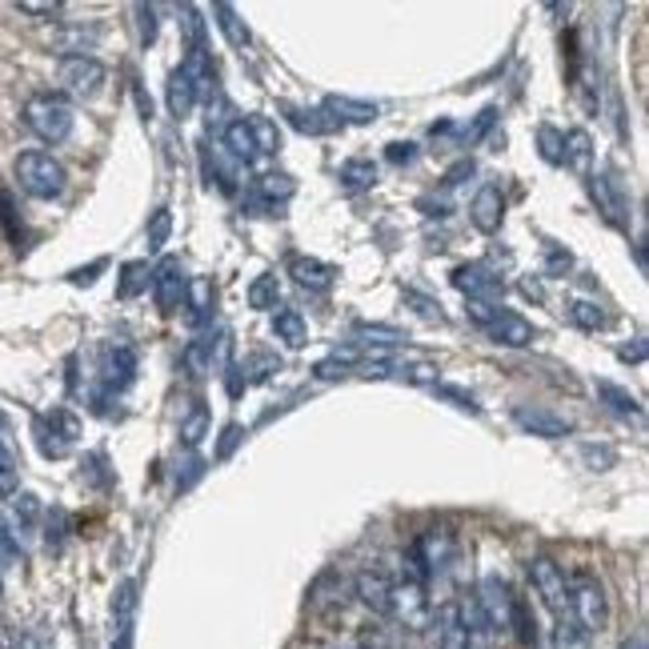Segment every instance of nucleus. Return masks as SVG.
<instances>
[{"instance_id":"1","label":"nucleus","mask_w":649,"mask_h":649,"mask_svg":"<svg viewBox=\"0 0 649 649\" xmlns=\"http://www.w3.org/2000/svg\"><path fill=\"white\" fill-rule=\"evenodd\" d=\"M389 617H397L401 629L421 634L433 622V605H429V577L421 574L413 553H405L401 577H393V598H389Z\"/></svg>"},{"instance_id":"2","label":"nucleus","mask_w":649,"mask_h":649,"mask_svg":"<svg viewBox=\"0 0 649 649\" xmlns=\"http://www.w3.org/2000/svg\"><path fill=\"white\" fill-rule=\"evenodd\" d=\"M13 177L37 201H57L64 193V184H69V172H64L61 160L52 157V153H40V148H28V153L16 157Z\"/></svg>"},{"instance_id":"3","label":"nucleus","mask_w":649,"mask_h":649,"mask_svg":"<svg viewBox=\"0 0 649 649\" xmlns=\"http://www.w3.org/2000/svg\"><path fill=\"white\" fill-rule=\"evenodd\" d=\"M569 586V617H574L586 634H601L610 625V598H605V586L589 569H577V574L565 577Z\"/></svg>"},{"instance_id":"4","label":"nucleus","mask_w":649,"mask_h":649,"mask_svg":"<svg viewBox=\"0 0 649 649\" xmlns=\"http://www.w3.org/2000/svg\"><path fill=\"white\" fill-rule=\"evenodd\" d=\"M25 124H28V133L40 136L45 145H61V141H69V133H73L76 112L61 93H37V97H28L25 105Z\"/></svg>"},{"instance_id":"5","label":"nucleus","mask_w":649,"mask_h":649,"mask_svg":"<svg viewBox=\"0 0 649 649\" xmlns=\"http://www.w3.org/2000/svg\"><path fill=\"white\" fill-rule=\"evenodd\" d=\"M33 429H37V449L49 457V461H61V457L73 454L76 437H81V421H76V413H69V409H52V413L37 417Z\"/></svg>"},{"instance_id":"6","label":"nucleus","mask_w":649,"mask_h":649,"mask_svg":"<svg viewBox=\"0 0 649 649\" xmlns=\"http://www.w3.org/2000/svg\"><path fill=\"white\" fill-rule=\"evenodd\" d=\"M57 81H61V88L73 100H93V97H100V88H105V81H109V69H105L97 57L76 52V57H64L61 61Z\"/></svg>"},{"instance_id":"7","label":"nucleus","mask_w":649,"mask_h":649,"mask_svg":"<svg viewBox=\"0 0 649 649\" xmlns=\"http://www.w3.org/2000/svg\"><path fill=\"white\" fill-rule=\"evenodd\" d=\"M136 381V349L124 341H112L105 345V357H100V389H97V409L105 397H117V393H124L129 385Z\"/></svg>"},{"instance_id":"8","label":"nucleus","mask_w":649,"mask_h":649,"mask_svg":"<svg viewBox=\"0 0 649 649\" xmlns=\"http://www.w3.org/2000/svg\"><path fill=\"white\" fill-rule=\"evenodd\" d=\"M529 581H533L541 605H545L553 617H565V613H569V586H565V569L553 562V557H533V562H529Z\"/></svg>"},{"instance_id":"9","label":"nucleus","mask_w":649,"mask_h":649,"mask_svg":"<svg viewBox=\"0 0 649 649\" xmlns=\"http://www.w3.org/2000/svg\"><path fill=\"white\" fill-rule=\"evenodd\" d=\"M153 297H157V309L165 313V317H172V313H181L184 305V289H189V277H184V265L181 257H172V253H165V257L157 261V269H153Z\"/></svg>"},{"instance_id":"10","label":"nucleus","mask_w":649,"mask_h":649,"mask_svg":"<svg viewBox=\"0 0 649 649\" xmlns=\"http://www.w3.org/2000/svg\"><path fill=\"white\" fill-rule=\"evenodd\" d=\"M473 598H478L481 613H485V622H490V629L497 634V641H502V637L509 634V613H514V589L505 586V581H502L497 574H490L478 589H473Z\"/></svg>"},{"instance_id":"11","label":"nucleus","mask_w":649,"mask_h":649,"mask_svg":"<svg viewBox=\"0 0 649 649\" xmlns=\"http://www.w3.org/2000/svg\"><path fill=\"white\" fill-rule=\"evenodd\" d=\"M454 289H461L469 301H485V305H502V297H505L502 273H493L490 265H481V261H473V265H457Z\"/></svg>"},{"instance_id":"12","label":"nucleus","mask_w":649,"mask_h":649,"mask_svg":"<svg viewBox=\"0 0 649 649\" xmlns=\"http://www.w3.org/2000/svg\"><path fill=\"white\" fill-rule=\"evenodd\" d=\"M481 329H485V337H490V341L505 345V349H526V345L538 341V329H533V325H529L521 313H514V309H497V313H493V317L485 321Z\"/></svg>"},{"instance_id":"13","label":"nucleus","mask_w":649,"mask_h":649,"mask_svg":"<svg viewBox=\"0 0 649 649\" xmlns=\"http://www.w3.org/2000/svg\"><path fill=\"white\" fill-rule=\"evenodd\" d=\"M353 598L365 605L369 613L377 617H389V598H393V577L381 569V565H365L361 574L353 577Z\"/></svg>"},{"instance_id":"14","label":"nucleus","mask_w":649,"mask_h":649,"mask_svg":"<svg viewBox=\"0 0 649 649\" xmlns=\"http://www.w3.org/2000/svg\"><path fill=\"white\" fill-rule=\"evenodd\" d=\"M514 421L517 429H526L533 437H545V442H562V437L574 433V421H569V417L553 413V409H541V405H517Z\"/></svg>"},{"instance_id":"15","label":"nucleus","mask_w":649,"mask_h":649,"mask_svg":"<svg viewBox=\"0 0 649 649\" xmlns=\"http://www.w3.org/2000/svg\"><path fill=\"white\" fill-rule=\"evenodd\" d=\"M589 196L598 201L601 217L622 229L625 213H629V196H625L622 181H617V177H610V172H589Z\"/></svg>"},{"instance_id":"16","label":"nucleus","mask_w":649,"mask_h":649,"mask_svg":"<svg viewBox=\"0 0 649 649\" xmlns=\"http://www.w3.org/2000/svg\"><path fill=\"white\" fill-rule=\"evenodd\" d=\"M409 553L417 557L421 574L437 577V574H445V565H449V557H454V538H449L445 529H429V533H421V538L413 541V550Z\"/></svg>"},{"instance_id":"17","label":"nucleus","mask_w":649,"mask_h":649,"mask_svg":"<svg viewBox=\"0 0 649 649\" xmlns=\"http://www.w3.org/2000/svg\"><path fill=\"white\" fill-rule=\"evenodd\" d=\"M469 221L478 233H497L505 221V196L497 184H481L478 196H473V205H469Z\"/></svg>"},{"instance_id":"18","label":"nucleus","mask_w":649,"mask_h":649,"mask_svg":"<svg viewBox=\"0 0 649 649\" xmlns=\"http://www.w3.org/2000/svg\"><path fill=\"white\" fill-rule=\"evenodd\" d=\"M289 277L309 293H329L333 281H337V269L317 257H289Z\"/></svg>"},{"instance_id":"19","label":"nucleus","mask_w":649,"mask_h":649,"mask_svg":"<svg viewBox=\"0 0 649 649\" xmlns=\"http://www.w3.org/2000/svg\"><path fill=\"white\" fill-rule=\"evenodd\" d=\"M293 193H297V181L289 177V172H261L257 181H253V205H261V208L285 205Z\"/></svg>"},{"instance_id":"20","label":"nucleus","mask_w":649,"mask_h":649,"mask_svg":"<svg viewBox=\"0 0 649 649\" xmlns=\"http://www.w3.org/2000/svg\"><path fill=\"white\" fill-rule=\"evenodd\" d=\"M189 309V325L193 329H201V325H208V317H213V309H217V289H213V281H205V277H196V281H189V289H184V305Z\"/></svg>"},{"instance_id":"21","label":"nucleus","mask_w":649,"mask_h":649,"mask_svg":"<svg viewBox=\"0 0 649 649\" xmlns=\"http://www.w3.org/2000/svg\"><path fill=\"white\" fill-rule=\"evenodd\" d=\"M437 649H469V634L466 622H461V610H457V598L445 601L442 613H437Z\"/></svg>"},{"instance_id":"22","label":"nucleus","mask_w":649,"mask_h":649,"mask_svg":"<svg viewBox=\"0 0 649 649\" xmlns=\"http://www.w3.org/2000/svg\"><path fill=\"white\" fill-rule=\"evenodd\" d=\"M325 112H329L341 129L345 124H369V121H377L381 117L377 105H369V100H353V97H329L325 100Z\"/></svg>"},{"instance_id":"23","label":"nucleus","mask_w":649,"mask_h":649,"mask_svg":"<svg viewBox=\"0 0 649 649\" xmlns=\"http://www.w3.org/2000/svg\"><path fill=\"white\" fill-rule=\"evenodd\" d=\"M133 601H136V586L133 581H121L117 601H112V613H117V641H112V649H133Z\"/></svg>"},{"instance_id":"24","label":"nucleus","mask_w":649,"mask_h":649,"mask_svg":"<svg viewBox=\"0 0 649 649\" xmlns=\"http://www.w3.org/2000/svg\"><path fill=\"white\" fill-rule=\"evenodd\" d=\"M9 521H13L16 541H28L40 526V502L33 493H16L13 505H9Z\"/></svg>"},{"instance_id":"25","label":"nucleus","mask_w":649,"mask_h":649,"mask_svg":"<svg viewBox=\"0 0 649 649\" xmlns=\"http://www.w3.org/2000/svg\"><path fill=\"white\" fill-rule=\"evenodd\" d=\"M273 333H277V341H285L289 349H301L309 341V325L305 317L289 305H277L273 309Z\"/></svg>"},{"instance_id":"26","label":"nucleus","mask_w":649,"mask_h":649,"mask_svg":"<svg viewBox=\"0 0 649 649\" xmlns=\"http://www.w3.org/2000/svg\"><path fill=\"white\" fill-rule=\"evenodd\" d=\"M165 105H169V112L177 117V121H184V117H189V112H193L196 105H201V100H196L193 81H189V76H184L181 69H177V73L169 76V88H165Z\"/></svg>"},{"instance_id":"27","label":"nucleus","mask_w":649,"mask_h":649,"mask_svg":"<svg viewBox=\"0 0 649 649\" xmlns=\"http://www.w3.org/2000/svg\"><path fill=\"white\" fill-rule=\"evenodd\" d=\"M221 141H225V153H229L233 160H241V165H253V160H257V145H253V133H249L245 117L225 124Z\"/></svg>"},{"instance_id":"28","label":"nucleus","mask_w":649,"mask_h":649,"mask_svg":"<svg viewBox=\"0 0 649 649\" xmlns=\"http://www.w3.org/2000/svg\"><path fill=\"white\" fill-rule=\"evenodd\" d=\"M217 337L213 333H201L196 341H189V349H184V369L193 373V377H205V373H213V361H217Z\"/></svg>"},{"instance_id":"29","label":"nucleus","mask_w":649,"mask_h":649,"mask_svg":"<svg viewBox=\"0 0 649 649\" xmlns=\"http://www.w3.org/2000/svg\"><path fill=\"white\" fill-rule=\"evenodd\" d=\"M337 181H341V189H349V193H365V189L377 184V165L365 157L345 160L341 172H337Z\"/></svg>"},{"instance_id":"30","label":"nucleus","mask_w":649,"mask_h":649,"mask_svg":"<svg viewBox=\"0 0 649 649\" xmlns=\"http://www.w3.org/2000/svg\"><path fill=\"white\" fill-rule=\"evenodd\" d=\"M550 649H593L589 634L581 625L565 613V617H553V629H550Z\"/></svg>"},{"instance_id":"31","label":"nucleus","mask_w":649,"mask_h":649,"mask_svg":"<svg viewBox=\"0 0 649 649\" xmlns=\"http://www.w3.org/2000/svg\"><path fill=\"white\" fill-rule=\"evenodd\" d=\"M289 124H293L297 133H309V136H329L341 129L325 109H289Z\"/></svg>"},{"instance_id":"32","label":"nucleus","mask_w":649,"mask_h":649,"mask_svg":"<svg viewBox=\"0 0 649 649\" xmlns=\"http://www.w3.org/2000/svg\"><path fill=\"white\" fill-rule=\"evenodd\" d=\"M16 490V454H13V429L9 417L0 413V493Z\"/></svg>"},{"instance_id":"33","label":"nucleus","mask_w":649,"mask_h":649,"mask_svg":"<svg viewBox=\"0 0 649 649\" xmlns=\"http://www.w3.org/2000/svg\"><path fill=\"white\" fill-rule=\"evenodd\" d=\"M598 397L610 405V413H617V417H641V401H637L629 389L613 385V381H598Z\"/></svg>"},{"instance_id":"34","label":"nucleus","mask_w":649,"mask_h":649,"mask_svg":"<svg viewBox=\"0 0 649 649\" xmlns=\"http://www.w3.org/2000/svg\"><path fill=\"white\" fill-rule=\"evenodd\" d=\"M509 634L521 641V649H538V622H533V610H529L521 598H514V613H509Z\"/></svg>"},{"instance_id":"35","label":"nucleus","mask_w":649,"mask_h":649,"mask_svg":"<svg viewBox=\"0 0 649 649\" xmlns=\"http://www.w3.org/2000/svg\"><path fill=\"white\" fill-rule=\"evenodd\" d=\"M249 133H253V145H257V157H277L281 148V129L269 117H249Z\"/></svg>"},{"instance_id":"36","label":"nucleus","mask_w":649,"mask_h":649,"mask_svg":"<svg viewBox=\"0 0 649 649\" xmlns=\"http://www.w3.org/2000/svg\"><path fill=\"white\" fill-rule=\"evenodd\" d=\"M589 160H593V141H589L586 129H574V133L565 136L562 165H569L574 172H589Z\"/></svg>"},{"instance_id":"37","label":"nucleus","mask_w":649,"mask_h":649,"mask_svg":"<svg viewBox=\"0 0 649 649\" xmlns=\"http://www.w3.org/2000/svg\"><path fill=\"white\" fill-rule=\"evenodd\" d=\"M208 433V405L205 401H193V409L181 417V442L184 449H196V445L205 442Z\"/></svg>"},{"instance_id":"38","label":"nucleus","mask_w":649,"mask_h":649,"mask_svg":"<svg viewBox=\"0 0 649 649\" xmlns=\"http://www.w3.org/2000/svg\"><path fill=\"white\" fill-rule=\"evenodd\" d=\"M148 281H153V269H148V261H129V265L121 269V285H117V297L133 301L136 293H145Z\"/></svg>"},{"instance_id":"39","label":"nucleus","mask_w":649,"mask_h":649,"mask_svg":"<svg viewBox=\"0 0 649 649\" xmlns=\"http://www.w3.org/2000/svg\"><path fill=\"white\" fill-rule=\"evenodd\" d=\"M353 337L365 345H377V349H397V345L405 341L401 329H393V325H369V321H357Z\"/></svg>"},{"instance_id":"40","label":"nucleus","mask_w":649,"mask_h":649,"mask_svg":"<svg viewBox=\"0 0 649 649\" xmlns=\"http://www.w3.org/2000/svg\"><path fill=\"white\" fill-rule=\"evenodd\" d=\"M213 16H217V28L225 33V40H229L233 49H245L249 28H245V21L237 16V9H229V4H213Z\"/></svg>"},{"instance_id":"41","label":"nucleus","mask_w":649,"mask_h":649,"mask_svg":"<svg viewBox=\"0 0 649 649\" xmlns=\"http://www.w3.org/2000/svg\"><path fill=\"white\" fill-rule=\"evenodd\" d=\"M397 377L405 381V385H421V389H437L442 385V369L429 365V361H405L401 369H397Z\"/></svg>"},{"instance_id":"42","label":"nucleus","mask_w":649,"mask_h":649,"mask_svg":"<svg viewBox=\"0 0 649 649\" xmlns=\"http://www.w3.org/2000/svg\"><path fill=\"white\" fill-rule=\"evenodd\" d=\"M569 321H574L577 329H586V333H598V329H605V309L598 305V301H569Z\"/></svg>"},{"instance_id":"43","label":"nucleus","mask_w":649,"mask_h":649,"mask_svg":"<svg viewBox=\"0 0 649 649\" xmlns=\"http://www.w3.org/2000/svg\"><path fill=\"white\" fill-rule=\"evenodd\" d=\"M277 301H281V285H277V277H273V273H261L257 281L249 285V305L277 309Z\"/></svg>"},{"instance_id":"44","label":"nucleus","mask_w":649,"mask_h":649,"mask_svg":"<svg viewBox=\"0 0 649 649\" xmlns=\"http://www.w3.org/2000/svg\"><path fill=\"white\" fill-rule=\"evenodd\" d=\"M201 165H205L208 184L217 181V189H221V193H237V172L229 169V165H225L221 153H213V157H208L205 148H201Z\"/></svg>"},{"instance_id":"45","label":"nucleus","mask_w":649,"mask_h":649,"mask_svg":"<svg viewBox=\"0 0 649 649\" xmlns=\"http://www.w3.org/2000/svg\"><path fill=\"white\" fill-rule=\"evenodd\" d=\"M177 13H181V28H184V37H189V49H205V21H201V9H196V4H181Z\"/></svg>"},{"instance_id":"46","label":"nucleus","mask_w":649,"mask_h":649,"mask_svg":"<svg viewBox=\"0 0 649 649\" xmlns=\"http://www.w3.org/2000/svg\"><path fill=\"white\" fill-rule=\"evenodd\" d=\"M538 148H541V157L550 160V165H562V157H565V133H557L553 124H541V129H538Z\"/></svg>"},{"instance_id":"47","label":"nucleus","mask_w":649,"mask_h":649,"mask_svg":"<svg viewBox=\"0 0 649 649\" xmlns=\"http://www.w3.org/2000/svg\"><path fill=\"white\" fill-rule=\"evenodd\" d=\"M172 233V213L165 205L153 213V221H148V249H160L165 241H169Z\"/></svg>"},{"instance_id":"48","label":"nucleus","mask_w":649,"mask_h":649,"mask_svg":"<svg viewBox=\"0 0 649 649\" xmlns=\"http://www.w3.org/2000/svg\"><path fill=\"white\" fill-rule=\"evenodd\" d=\"M16 9L25 16H45V21H57L64 13V4H57V0H21Z\"/></svg>"},{"instance_id":"49","label":"nucleus","mask_w":649,"mask_h":649,"mask_svg":"<svg viewBox=\"0 0 649 649\" xmlns=\"http://www.w3.org/2000/svg\"><path fill=\"white\" fill-rule=\"evenodd\" d=\"M136 16H141V45H153L157 40V4H136Z\"/></svg>"},{"instance_id":"50","label":"nucleus","mask_w":649,"mask_h":649,"mask_svg":"<svg viewBox=\"0 0 649 649\" xmlns=\"http://www.w3.org/2000/svg\"><path fill=\"white\" fill-rule=\"evenodd\" d=\"M437 393H442L445 401H457V409H469V413H481V405H478V397H473V393L457 389V385H437Z\"/></svg>"},{"instance_id":"51","label":"nucleus","mask_w":649,"mask_h":649,"mask_svg":"<svg viewBox=\"0 0 649 649\" xmlns=\"http://www.w3.org/2000/svg\"><path fill=\"white\" fill-rule=\"evenodd\" d=\"M385 157H389V165H413L417 145H413V141H393V145L385 148Z\"/></svg>"},{"instance_id":"52","label":"nucleus","mask_w":649,"mask_h":649,"mask_svg":"<svg viewBox=\"0 0 649 649\" xmlns=\"http://www.w3.org/2000/svg\"><path fill=\"white\" fill-rule=\"evenodd\" d=\"M569 269H574V257H569L565 249L550 245V261H545V273H550V277H562V273H569Z\"/></svg>"},{"instance_id":"53","label":"nucleus","mask_w":649,"mask_h":649,"mask_svg":"<svg viewBox=\"0 0 649 649\" xmlns=\"http://www.w3.org/2000/svg\"><path fill=\"white\" fill-rule=\"evenodd\" d=\"M617 357L622 361H646V337H634V345H622Z\"/></svg>"},{"instance_id":"54","label":"nucleus","mask_w":649,"mask_h":649,"mask_svg":"<svg viewBox=\"0 0 649 649\" xmlns=\"http://www.w3.org/2000/svg\"><path fill=\"white\" fill-rule=\"evenodd\" d=\"M497 121V109H485L478 117V124H473V129H466V141H478L481 133H485V129H490V124Z\"/></svg>"},{"instance_id":"55","label":"nucleus","mask_w":649,"mask_h":649,"mask_svg":"<svg viewBox=\"0 0 649 649\" xmlns=\"http://www.w3.org/2000/svg\"><path fill=\"white\" fill-rule=\"evenodd\" d=\"M0 221H4V229H13L16 233V208H13V201L0 193Z\"/></svg>"},{"instance_id":"56","label":"nucleus","mask_w":649,"mask_h":649,"mask_svg":"<svg viewBox=\"0 0 649 649\" xmlns=\"http://www.w3.org/2000/svg\"><path fill=\"white\" fill-rule=\"evenodd\" d=\"M586 457H589V461H593V466H601V469L613 466V454H610V449H593V445H589Z\"/></svg>"},{"instance_id":"57","label":"nucleus","mask_w":649,"mask_h":649,"mask_svg":"<svg viewBox=\"0 0 649 649\" xmlns=\"http://www.w3.org/2000/svg\"><path fill=\"white\" fill-rule=\"evenodd\" d=\"M105 269V261H97V265H88V269H76L73 273V281L76 285H93V273H100Z\"/></svg>"},{"instance_id":"58","label":"nucleus","mask_w":649,"mask_h":649,"mask_svg":"<svg viewBox=\"0 0 649 649\" xmlns=\"http://www.w3.org/2000/svg\"><path fill=\"white\" fill-rule=\"evenodd\" d=\"M237 437H241V429H237V425H229V429H225V442H221V457H229V449H233V445H237Z\"/></svg>"},{"instance_id":"59","label":"nucleus","mask_w":649,"mask_h":649,"mask_svg":"<svg viewBox=\"0 0 649 649\" xmlns=\"http://www.w3.org/2000/svg\"><path fill=\"white\" fill-rule=\"evenodd\" d=\"M622 649H646V634H634L629 641H625Z\"/></svg>"}]
</instances>
